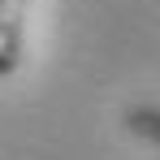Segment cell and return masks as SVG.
<instances>
[{
  "instance_id": "6da1fadb",
  "label": "cell",
  "mask_w": 160,
  "mask_h": 160,
  "mask_svg": "<svg viewBox=\"0 0 160 160\" xmlns=\"http://www.w3.org/2000/svg\"><path fill=\"white\" fill-rule=\"evenodd\" d=\"M26 43V0H0V78L18 74Z\"/></svg>"
},
{
  "instance_id": "7a4b0ae2",
  "label": "cell",
  "mask_w": 160,
  "mask_h": 160,
  "mask_svg": "<svg viewBox=\"0 0 160 160\" xmlns=\"http://www.w3.org/2000/svg\"><path fill=\"white\" fill-rule=\"evenodd\" d=\"M126 126H130V134H138V138L160 143V108H130V112H126Z\"/></svg>"
}]
</instances>
